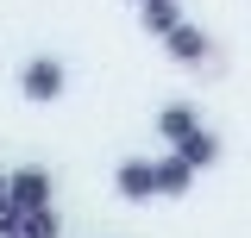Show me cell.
Returning a JSON list of instances; mask_svg holds the SVG:
<instances>
[{
	"mask_svg": "<svg viewBox=\"0 0 251 238\" xmlns=\"http://www.w3.org/2000/svg\"><path fill=\"white\" fill-rule=\"evenodd\" d=\"M6 207H13V213H38V207H50V176H44L38 163L13 169V176H6Z\"/></svg>",
	"mask_w": 251,
	"mask_h": 238,
	"instance_id": "cell-1",
	"label": "cell"
},
{
	"mask_svg": "<svg viewBox=\"0 0 251 238\" xmlns=\"http://www.w3.org/2000/svg\"><path fill=\"white\" fill-rule=\"evenodd\" d=\"M19 88H25V100H57L63 94V63L57 57H31L19 69Z\"/></svg>",
	"mask_w": 251,
	"mask_h": 238,
	"instance_id": "cell-2",
	"label": "cell"
},
{
	"mask_svg": "<svg viewBox=\"0 0 251 238\" xmlns=\"http://www.w3.org/2000/svg\"><path fill=\"white\" fill-rule=\"evenodd\" d=\"M113 188H120L126 201H151V157H126L120 169H113Z\"/></svg>",
	"mask_w": 251,
	"mask_h": 238,
	"instance_id": "cell-3",
	"label": "cell"
},
{
	"mask_svg": "<svg viewBox=\"0 0 251 238\" xmlns=\"http://www.w3.org/2000/svg\"><path fill=\"white\" fill-rule=\"evenodd\" d=\"M214 157H220V138H214V132H188L182 144H176V163H182L188 176H195V169H207Z\"/></svg>",
	"mask_w": 251,
	"mask_h": 238,
	"instance_id": "cell-4",
	"label": "cell"
},
{
	"mask_svg": "<svg viewBox=\"0 0 251 238\" xmlns=\"http://www.w3.org/2000/svg\"><path fill=\"white\" fill-rule=\"evenodd\" d=\"M157 132H163L170 144H182L188 132H201V119H195V107H188V100H176V107H163V113H157Z\"/></svg>",
	"mask_w": 251,
	"mask_h": 238,
	"instance_id": "cell-5",
	"label": "cell"
},
{
	"mask_svg": "<svg viewBox=\"0 0 251 238\" xmlns=\"http://www.w3.org/2000/svg\"><path fill=\"white\" fill-rule=\"evenodd\" d=\"M207 50H214V44H207L201 25H176V31H170V57H176V63H201Z\"/></svg>",
	"mask_w": 251,
	"mask_h": 238,
	"instance_id": "cell-6",
	"label": "cell"
},
{
	"mask_svg": "<svg viewBox=\"0 0 251 238\" xmlns=\"http://www.w3.org/2000/svg\"><path fill=\"white\" fill-rule=\"evenodd\" d=\"M188 182H195V176H188L176 157H157V163H151V194H188Z\"/></svg>",
	"mask_w": 251,
	"mask_h": 238,
	"instance_id": "cell-7",
	"label": "cell"
},
{
	"mask_svg": "<svg viewBox=\"0 0 251 238\" xmlns=\"http://www.w3.org/2000/svg\"><path fill=\"white\" fill-rule=\"evenodd\" d=\"M138 19H145V31H157V38H170V31L182 25L176 0H145V6H138Z\"/></svg>",
	"mask_w": 251,
	"mask_h": 238,
	"instance_id": "cell-8",
	"label": "cell"
},
{
	"mask_svg": "<svg viewBox=\"0 0 251 238\" xmlns=\"http://www.w3.org/2000/svg\"><path fill=\"white\" fill-rule=\"evenodd\" d=\"M19 238H57V207H38V213H19Z\"/></svg>",
	"mask_w": 251,
	"mask_h": 238,
	"instance_id": "cell-9",
	"label": "cell"
},
{
	"mask_svg": "<svg viewBox=\"0 0 251 238\" xmlns=\"http://www.w3.org/2000/svg\"><path fill=\"white\" fill-rule=\"evenodd\" d=\"M6 232H19V213H13L6 201H0V238H6Z\"/></svg>",
	"mask_w": 251,
	"mask_h": 238,
	"instance_id": "cell-10",
	"label": "cell"
},
{
	"mask_svg": "<svg viewBox=\"0 0 251 238\" xmlns=\"http://www.w3.org/2000/svg\"><path fill=\"white\" fill-rule=\"evenodd\" d=\"M0 201H6V176H0Z\"/></svg>",
	"mask_w": 251,
	"mask_h": 238,
	"instance_id": "cell-11",
	"label": "cell"
},
{
	"mask_svg": "<svg viewBox=\"0 0 251 238\" xmlns=\"http://www.w3.org/2000/svg\"><path fill=\"white\" fill-rule=\"evenodd\" d=\"M6 238H19V232H6Z\"/></svg>",
	"mask_w": 251,
	"mask_h": 238,
	"instance_id": "cell-12",
	"label": "cell"
},
{
	"mask_svg": "<svg viewBox=\"0 0 251 238\" xmlns=\"http://www.w3.org/2000/svg\"><path fill=\"white\" fill-rule=\"evenodd\" d=\"M138 6H145V0H138Z\"/></svg>",
	"mask_w": 251,
	"mask_h": 238,
	"instance_id": "cell-13",
	"label": "cell"
}]
</instances>
